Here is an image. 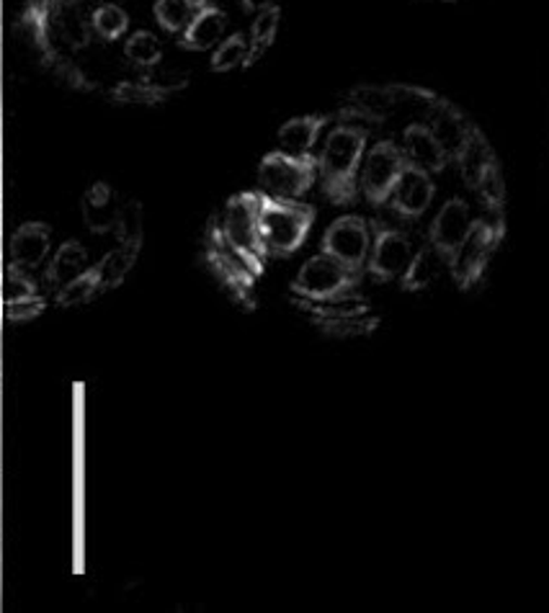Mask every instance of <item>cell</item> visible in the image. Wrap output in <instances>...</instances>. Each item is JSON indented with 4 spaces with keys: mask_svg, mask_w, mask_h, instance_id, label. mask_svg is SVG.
I'll return each instance as SVG.
<instances>
[{
    "mask_svg": "<svg viewBox=\"0 0 549 613\" xmlns=\"http://www.w3.org/2000/svg\"><path fill=\"white\" fill-rule=\"evenodd\" d=\"M372 253H369V273L376 281H393V279H403L405 271H408L410 264H413L416 251L410 238L405 232L395 230V227L372 225Z\"/></svg>",
    "mask_w": 549,
    "mask_h": 613,
    "instance_id": "obj_10",
    "label": "cell"
},
{
    "mask_svg": "<svg viewBox=\"0 0 549 613\" xmlns=\"http://www.w3.org/2000/svg\"><path fill=\"white\" fill-rule=\"evenodd\" d=\"M88 253L78 240H65L63 245L54 251V256L47 264V284L52 289H63L71 284L73 279H78L80 273L88 271Z\"/></svg>",
    "mask_w": 549,
    "mask_h": 613,
    "instance_id": "obj_19",
    "label": "cell"
},
{
    "mask_svg": "<svg viewBox=\"0 0 549 613\" xmlns=\"http://www.w3.org/2000/svg\"><path fill=\"white\" fill-rule=\"evenodd\" d=\"M472 225H475V219H472V212L467 202H462V199H449V202L438 209L434 222H431V245L438 247L446 258H451L457 253V247L470 235Z\"/></svg>",
    "mask_w": 549,
    "mask_h": 613,
    "instance_id": "obj_12",
    "label": "cell"
},
{
    "mask_svg": "<svg viewBox=\"0 0 549 613\" xmlns=\"http://www.w3.org/2000/svg\"><path fill=\"white\" fill-rule=\"evenodd\" d=\"M444 3H455V0H444Z\"/></svg>",
    "mask_w": 549,
    "mask_h": 613,
    "instance_id": "obj_37",
    "label": "cell"
},
{
    "mask_svg": "<svg viewBox=\"0 0 549 613\" xmlns=\"http://www.w3.org/2000/svg\"><path fill=\"white\" fill-rule=\"evenodd\" d=\"M207 5H212V0H155L153 13L163 31L181 37Z\"/></svg>",
    "mask_w": 549,
    "mask_h": 613,
    "instance_id": "obj_20",
    "label": "cell"
},
{
    "mask_svg": "<svg viewBox=\"0 0 549 613\" xmlns=\"http://www.w3.org/2000/svg\"><path fill=\"white\" fill-rule=\"evenodd\" d=\"M318 157L269 153L258 165V191L273 199H302L318 181Z\"/></svg>",
    "mask_w": 549,
    "mask_h": 613,
    "instance_id": "obj_5",
    "label": "cell"
},
{
    "mask_svg": "<svg viewBox=\"0 0 549 613\" xmlns=\"http://www.w3.org/2000/svg\"><path fill=\"white\" fill-rule=\"evenodd\" d=\"M44 299L39 297V294H34V297H26V299H16V302H5L3 307V315L9 322H29L34 317H39L44 312Z\"/></svg>",
    "mask_w": 549,
    "mask_h": 613,
    "instance_id": "obj_34",
    "label": "cell"
},
{
    "mask_svg": "<svg viewBox=\"0 0 549 613\" xmlns=\"http://www.w3.org/2000/svg\"><path fill=\"white\" fill-rule=\"evenodd\" d=\"M125 58L137 67L153 71L157 62L163 60V44L153 31H135L132 37L125 41Z\"/></svg>",
    "mask_w": 549,
    "mask_h": 613,
    "instance_id": "obj_27",
    "label": "cell"
},
{
    "mask_svg": "<svg viewBox=\"0 0 549 613\" xmlns=\"http://www.w3.org/2000/svg\"><path fill=\"white\" fill-rule=\"evenodd\" d=\"M101 294V271H99V264L88 268L86 273H80L78 279H73L71 284H65L63 289H58V302L60 307H80V305H88L93 297H99Z\"/></svg>",
    "mask_w": 549,
    "mask_h": 613,
    "instance_id": "obj_25",
    "label": "cell"
},
{
    "mask_svg": "<svg viewBox=\"0 0 549 613\" xmlns=\"http://www.w3.org/2000/svg\"><path fill=\"white\" fill-rule=\"evenodd\" d=\"M225 26H228V16H225V11L219 5L212 3L191 21V26L181 34L178 44L189 52L217 50L219 41L225 39Z\"/></svg>",
    "mask_w": 549,
    "mask_h": 613,
    "instance_id": "obj_16",
    "label": "cell"
},
{
    "mask_svg": "<svg viewBox=\"0 0 549 613\" xmlns=\"http://www.w3.org/2000/svg\"><path fill=\"white\" fill-rule=\"evenodd\" d=\"M142 80H148L150 86L157 88L163 95H170L174 91H181V88H187L189 86V75H183V73H176V71H155L153 67V73L145 75Z\"/></svg>",
    "mask_w": 549,
    "mask_h": 613,
    "instance_id": "obj_35",
    "label": "cell"
},
{
    "mask_svg": "<svg viewBox=\"0 0 549 613\" xmlns=\"http://www.w3.org/2000/svg\"><path fill=\"white\" fill-rule=\"evenodd\" d=\"M52 230L44 222H26L11 238V264L18 268H39L50 258Z\"/></svg>",
    "mask_w": 549,
    "mask_h": 613,
    "instance_id": "obj_14",
    "label": "cell"
},
{
    "mask_svg": "<svg viewBox=\"0 0 549 613\" xmlns=\"http://www.w3.org/2000/svg\"><path fill=\"white\" fill-rule=\"evenodd\" d=\"M322 333L333 337H356V335H369L376 328V317L363 315H352V317H339V320H320L315 322Z\"/></svg>",
    "mask_w": 549,
    "mask_h": 613,
    "instance_id": "obj_30",
    "label": "cell"
},
{
    "mask_svg": "<svg viewBox=\"0 0 549 613\" xmlns=\"http://www.w3.org/2000/svg\"><path fill=\"white\" fill-rule=\"evenodd\" d=\"M112 99L119 103H145V106H153V103H161L166 95L150 86L148 80H135V82H116Z\"/></svg>",
    "mask_w": 549,
    "mask_h": 613,
    "instance_id": "obj_31",
    "label": "cell"
},
{
    "mask_svg": "<svg viewBox=\"0 0 549 613\" xmlns=\"http://www.w3.org/2000/svg\"><path fill=\"white\" fill-rule=\"evenodd\" d=\"M142 227H145V212L140 202L122 204L119 219H116V238L122 245H142Z\"/></svg>",
    "mask_w": 549,
    "mask_h": 613,
    "instance_id": "obj_29",
    "label": "cell"
},
{
    "mask_svg": "<svg viewBox=\"0 0 549 613\" xmlns=\"http://www.w3.org/2000/svg\"><path fill=\"white\" fill-rule=\"evenodd\" d=\"M493 163H496V155H493L490 144H487V140L477 132V129H472L470 140H467L462 153L457 155L459 174H462L464 183L470 186V189H477L480 178L485 176V170L490 168Z\"/></svg>",
    "mask_w": 549,
    "mask_h": 613,
    "instance_id": "obj_22",
    "label": "cell"
},
{
    "mask_svg": "<svg viewBox=\"0 0 549 613\" xmlns=\"http://www.w3.org/2000/svg\"><path fill=\"white\" fill-rule=\"evenodd\" d=\"M477 194L483 199L487 209H503V199H506V186H503V176H500L498 163H493L490 168L485 170V176L480 178L477 183Z\"/></svg>",
    "mask_w": 549,
    "mask_h": 613,
    "instance_id": "obj_33",
    "label": "cell"
},
{
    "mask_svg": "<svg viewBox=\"0 0 549 613\" xmlns=\"http://www.w3.org/2000/svg\"><path fill=\"white\" fill-rule=\"evenodd\" d=\"M37 292V284L29 279L26 268H18L9 264L3 273V302H16V299H26L34 297Z\"/></svg>",
    "mask_w": 549,
    "mask_h": 613,
    "instance_id": "obj_32",
    "label": "cell"
},
{
    "mask_svg": "<svg viewBox=\"0 0 549 613\" xmlns=\"http://www.w3.org/2000/svg\"><path fill=\"white\" fill-rule=\"evenodd\" d=\"M119 209L122 204L116 202L114 189L108 183H93L84 194V202H80L84 225L93 232V235L114 232L116 219H119Z\"/></svg>",
    "mask_w": 549,
    "mask_h": 613,
    "instance_id": "obj_15",
    "label": "cell"
},
{
    "mask_svg": "<svg viewBox=\"0 0 549 613\" xmlns=\"http://www.w3.org/2000/svg\"><path fill=\"white\" fill-rule=\"evenodd\" d=\"M315 209L299 199H273L260 191V235L269 256H292L305 245Z\"/></svg>",
    "mask_w": 549,
    "mask_h": 613,
    "instance_id": "obj_2",
    "label": "cell"
},
{
    "mask_svg": "<svg viewBox=\"0 0 549 613\" xmlns=\"http://www.w3.org/2000/svg\"><path fill=\"white\" fill-rule=\"evenodd\" d=\"M361 281V271H354L346 264H341L339 258L328 256V253H318V256L307 258L297 277L292 281V294L299 299H333L341 294L356 292Z\"/></svg>",
    "mask_w": 549,
    "mask_h": 613,
    "instance_id": "obj_4",
    "label": "cell"
},
{
    "mask_svg": "<svg viewBox=\"0 0 549 613\" xmlns=\"http://www.w3.org/2000/svg\"><path fill=\"white\" fill-rule=\"evenodd\" d=\"M500 238H503V217H500V212L493 219H475L470 235L457 247L455 256L449 258L451 279L462 289L475 284L483 277L487 260L496 253Z\"/></svg>",
    "mask_w": 549,
    "mask_h": 613,
    "instance_id": "obj_6",
    "label": "cell"
},
{
    "mask_svg": "<svg viewBox=\"0 0 549 613\" xmlns=\"http://www.w3.org/2000/svg\"><path fill=\"white\" fill-rule=\"evenodd\" d=\"M405 165V153L403 148H397L395 142H376L372 144V150H367L361 163V174H359V186L361 194L367 196L369 204L384 206L393 196L395 183L400 181Z\"/></svg>",
    "mask_w": 549,
    "mask_h": 613,
    "instance_id": "obj_7",
    "label": "cell"
},
{
    "mask_svg": "<svg viewBox=\"0 0 549 613\" xmlns=\"http://www.w3.org/2000/svg\"><path fill=\"white\" fill-rule=\"evenodd\" d=\"M207 260L232 299H238L240 305L253 307V284L264 271V264L256 258H251L248 253L240 251L238 245L230 243V238L225 235L222 225H212L207 235Z\"/></svg>",
    "mask_w": 549,
    "mask_h": 613,
    "instance_id": "obj_3",
    "label": "cell"
},
{
    "mask_svg": "<svg viewBox=\"0 0 549 613\" xmlns=\"http://www.w3.org/2000/svg\"><path fill=\"white\" fill-rule=\"evenodd\" d=\"M251 52V37H245L243 31L230 34L228 39L219 41V47L212 52V73H230L235 67H245V60H248Z\"/></svg>",
    "mask_w": 549,
    "mask_h": 613,
    "instance_id": "obj_26",
    "label": "cell"
},
{
    "mask_svg": "<svg viewBox=\"0 0 549 613\" xmlns=\"http://www.w3.org/2000/svg\"><path fill=\"white\" fill-rule=\"evenodd\" d=\"M369 127L341 122L325 137L318 155V176L322 194L333 204H352L359 196V174L363 155H367Z\"/></svg>",
    "mask_w": 549,
    "mask_h": 613,
    "instance_id": "obj_1",
    "label": "cell"
},
{
    "mask_svg": "<svg viewBox=\"0 0 549 613\" xmlns=\"http://www.w3.org/2000/svg\"><path fill=\"white\" fill-rule=\"evenodd\" d=\"M91 29H93V37H99L104 41L119 39L122 34L129 29V13L114 3L99 5V9L91 13Z\"/></svg>",
    "mask_w": 549,
    "mask_h": 613,
    "instance_id": "obj_28",
    "label": "cell"
},
{
    "mask_svg": "<svg viewBox=\"0 0 549 613\" xmlns=\"http://www.w3.org/2000/svg\"><path fill=\"white\" fill-rule=\"evenodd\" d=\"M429 127L434 129V135L438 137V142L444 144L446 155H449L451 161H457V155L462 153L467 140H470L472 129H475L464 122V116L459 114L451 103H444V101L434 103V108H431Z\"/></svg>",
    "mask_w": 549,
    "mask_h": 613,
    "instance_id": "obj_18",
    "label": "cell"
},
{
    "mask_svg": "<svg viewBox=\"0 0 549 613\" xmlns=\"http://www.w3.org/2000/svg\"><path fill=\"white\" fill-rule=\"evenodd\" d=\"M436 196V186L434 178H431L429 170L416 168V165H405L400 181L395 183L393 196H390V206L393 212L405 217V219H418L421 215H425L431 202Z\"/></svg>",
    "mask_w": 549,
    "mask_h": 613,
    "instance_id": "obj_11",
    "label": "cell"
},
{
    "mask_svg": "<svg viewBox=\"0 0 549 613\" xmlns=\"http://www.w3.org/2000/svg\"><path fill=\"white\" fill-rule=\"evenodd\" d=\"M372 225L359 215L339 217L322 235V253L339 258L354 271H363L372 253Z\"/></svg>",
    "mask_w": 549,
    "mask_h": 613,
    "instance_id": "obj_9",
    "label": "cell"
},
{
    "mask_svg": "<svg viewBox=\"0 0 549 613\" xmlns=\"http://www.w3.org/2000/svg\"><path fill=\"white\" fill-rule=\"evenodd\" d=\"M140 256V245H122L114 247L108 256L99 264L101 271V294L108 292V289H116L122 281L127 279V273L132 271L135 260Z\"/></svg>",
    "mask_w": 549,
    "mask_h": 613,
    "instance_id": "obj_23",
    "label": "cell"
},
{
    "mask_svg": "<svg viewBox=\"0 0 549 613\" xmlns=\"http://www.w3.org/2000/svg\"><path fill=\"white\" fill-rule=\"evenodd\" d=\"M400 148L405 153V161L416 165V168L429 170V174H438V170H444V165L451 161L429 124H410L403 132Z\"/></svg>",
    "mask_w": 549,
    "mask_h": 613,
    "instance_id": "obj_13",
    "label": "cell"
},
{
    "mask_svg": "<svg viewBox=\"0 0 549 613\" xmlns=\"http://www.w3.org/2000/svg\"><path fill=\"white\" fill-rule=\"evenodd\" d=\"M325 124L328 116H297V119H290L277 135L279 150L292 157H312V150Z\"/></svg>",
    "mask_w": 549,
    "mask_h": 613,
    "instance_id": "obj_17",
    "label": "cell"
},
{
    "mask_svg": "<svg viewBox=\"0 0 549 613\" xmlns=\"http://www.w3.org/2000/svg\"><path fill=\"white\" fill-rule=\"evenodd\" d=\"M444 268H449V258H446L438 247L429 243L416 253L413 264H410V268L403 277V286L408 289V292H421V289H429L438 277H442Z\"/></svg>",
    "mask_w": 549,
    "mask_h": 613,
    "instance_id": "obj_21",
    "label": "cell"
},
{
    "mask_svg": "<svg viewBox=\"0 0 549 613\" xmlns=\"http://www.w3.org/2000/svg\"><path fill=\"white\" fill-rule=\"evenodd\" d=\"M279 21H281L279 5H271V9L256 13V21H253V26H251V52H248V60H245V67L256 65V62L260 60V54H264L273 44V39H277V34H279Z\"/></svg>",
    "mask_w": 549,
    "mask_h": 613,
    "instance_id": "obj_24",
    "label": "cell"
},
{
    "mask_svg": "<svg viewBox=\"0 0 549 613\" xmlns=\"http://www.w3.org/2000/svg\"><path fill=\"white\" fill-rule=\"evenodd\" d=\"M240 3H243V9L251 13H260V11L271 9V5H277L273 0H240Z\"/></svg>",
    "mask_w": 549,
    "mask_h": 613,
    "instance_id": "obj_36",
    "label": "cell"
},
{
    "mask_svg": "<svg viewBox=\"0 0 549 613\" xmlns=\"http://www.w3.org/2000/svg\"><path fill=\"white\" fill-rule=\"evenodd\" d=\"M219 225H222L232 245H238L240 251L264 264L269 251H266L264 235H260V191H245V194L232 196L225 206Z\"/></svg>",
    "mask_w": 549,
    "mask_h": 613,
    "instance_id": "obj_8",
    "label": "cell"
}]
</instances>
